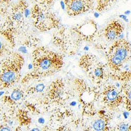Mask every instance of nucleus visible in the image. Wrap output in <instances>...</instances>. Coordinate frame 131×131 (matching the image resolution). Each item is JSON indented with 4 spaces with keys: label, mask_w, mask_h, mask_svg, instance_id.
I'll list each match as a JSON object with an SVG mask.
<instances>
[{
    "label": "nucleus",
    "mask_w": 131,
    "mask_h": 131,
    "mask_svg": "<svg viewBox=\"0 0 131 131\" xmlns=\"http://www.w3.org/2000/svg\"><path fill=\"white\" fill-rule=\"evenodd\" d=\"M103 100L104 104L109 108H114L118 107L124 101L123 96L113 85H108L103 92Z\"/></svg>",
    "instance_id": "obj_6"
},
{
    "label": "nucleus",
    "mask_w": 131,
    "mask_h": 131,
    "mask_svg": "<svg viewBox=\"0 0 131 131\" xmlns=\"http://www.w3.org/2000/svg\"><path fill=\"white\" fill-rule=\"evenodd\" d=\"M31 13L35 26L40 31H47L59 25V19L45 5H35Z\"/></svg>",
    "instance_id": "obj_4"
},
{
    "label": "nucleus",
    "mask_w": 131,
    "mask_h": 131,
    "mask_svg": "<svg viewBox=\"0 0 131 131\" xmlns=\"http://www.w3.org/2000/svg\"><path fill=\"white\" fill-rule=\"evenodd\" d=\"M24 63L23 57L13 51L0 61V90L8 89L19 81Z\"/></svg>",
    "instance_id": "obj_2"
},
{
    "label": "nucleus",
    "mask_w": 131,
    "mask_h": 131,
    "mask_svg": "<svg viewBox=\"0 0 131 131\" xmlns=\"http://www.w3.org/2000/svg\"><path fill=\"white\" fill-rule=\"evenodd\" d=\"M11 46L4 38L0 37V58H3L10 51Z\"/></svg>",
    "instance_id": "obj_10"
},
{
    "label": "nucleus",
    "mask_w": 131,
    "mask_h": 131,
    "mask_svg": "<svg viewBox=\"0 0 131 131\" xmlns=\"http://www.w3.org/2000/svg\"><path fill=\"white\" fill-rule=\"evenodd\" d=\"M32 57L34 71L22 79L21 82L23 83L35 77H45L55 73L63 64L61 56L43 47L34 50Z\"/></svg>",
    "instance_id": "obj_1"
},
{
    "label": "nucleus",
    "mask_w": 131,
    "mask_h": 131,
    "mask_svg": "<svg viewBox=\"0 0 131 131\" xmlns=\"http://www.w3.org/2000/svg\"><path fill=\"white\" fill-rule=\"evenodd\" d=\"M23 95L22 90L18 88H15L10 92L9 94L7 93L5 94L2 97L1 102L3 104L8 107H12L22 99Z\"/></svg>",
    "instance_id": "obj_8"
},
{
    "label": "nucleus",
    "mask_w": 131,
    "mask_h": 131,
    "mask_svg": "<svg viewBox=\"0 0 131 131\" xmlns=\"http://www.w3.org/2000/svg\"><path fill=\"white\" fill-rule=\"evenodd\" d=\"M104 66L101 63L96 64V66L91 68L92 71L91 74L93 76V78L96 80H102L104 78Z\"/></svg>",
    "instance_id": "obj_9"
},
{
    "label": "nucleus",
    "mask_w": 131,
    "mask_h": 131,
    "mask_svg": "<svg viewBox=\"0 0 131 131\" xmlns=\"http://www.w3.org/2000/svg\"><path fill=\"white\" fill-rule=\"evenodd\" d=\"M43 88H44V86L43 85V84H39L36 87V90L37 91L40 92L43 90Z\"/></svg>",
    "instance_id": "obj_16"
},
{
    "label": "nucleus",
    "mask_w": 131,
    "mask_h": 131,
    "mask_svg": "<svg viewBox=\"0 0 131 131\" xmlns=\"http://www.w3.org/2000/svg\"><path fill=\"white\" fill-rule=\"evenodd\" d=\"M124 97L127 110H130V87L129 84H126L123 86Z\"/></svg>",
    "instance_id": "obj_11"
},
{
    "label": "nucleus",
    "mask_w": 131,
    "mask_h": 131,
    "mask_svg": "<svg viewBox=\"0 0 131 131\" xmlns=\"http://www.w3.org/2000/svg\"><path fill=\"white\" fill-rule=\"evenodd\" d=\"M68 14L77 16L89 11L93 7L92 0H63Z\"/></svg>",
    "instance_id": "obj_5"
},
{
    "label": "nucleus",
    "mask_w": 131,
    "mask_h": 131,
    "mask_svg": "<svg viewBox=\"0 0 131 131\" xmlns=\"http://www.w3.org/2000/svg\"><path fill=\"white\" fill-rule=\"evenodd\" d=\"M105 122L102 119H97L93 124V128L96 130H103L105 127Z\"/></svg>",
    "instance_id": "obj_12"
},
{
    "label": "nucleus",
    "mask_w": 131,
    "mask_h": 131,
    "mask_svg": "<svg viewBox=\"0 0 131 131\" xmlns=\"http://www.w3.org/2000/svg\"><path fill=\"white\" fill-rule=\"evenodd\" d=\"M130 56V43L125 39L115 41L107 53L108 66L111 70L117 71L121 69Z\"/></svg>",
    "instance_id": "obj_3"
},
{
    "label": "nucleus",
    "mask_w": 131,
    "mask_h": 131,
    "mask_svg": "<svg viewBox=\"0 0 131 131\" xmlns=\"http://www.w3.org/2000/svg\"><path fill=\"white\" fill-rule=\"evenodd\" d=\"M36 1L41 4V5L45 6L51 4L54 1V0H36Z\"/></svg>",
    "instance_id": "obj_13"
},
{
    "label": "nucleus",
    "mask_w": 131,
    "mask_h": 131,
    "mask_svg": "<svg viewBox=\"0 0 131 131\" xmlns=\"http://www.w3.org/2000/svg\"><path fill=\"white\" fill-rule=\"evenodd\" d=\"M124 30L122 24L118 20H113L107 25L104 30V36L110 41L115 39Z\"/></svg>",
    "instance_id": "obj_7"
},
{
    "label": "nucleus",
    "mask_w": 131,
    "mask_h": 131,
    "mask_svg": "<svg viewBox=\"0 0 131 131\" xmlns=\"http://www.w3.org/2000/svg\"><path fill=\"white\" fill-rule=\"evenodd\" d=\"M117 130H128V125L126 124H119L117 128Z\"/></svg>",
    "instance_id": "obj_14"
},
{
    "label": "nucleus",
    "mask_w": 131,
    "mask_h": 131,
    "mask_svg": "<svg viewBox=\"0 0 131 131\" xmlns=\"http://www.w3.org/2000/svg\"><path fill=\"white\" fill-rule=\"evenodd\" d=\"M4 114V108H3V104L1 102H0V119H1V118Z\"/></svg>",
    "instance_id": "obj_15"
}]
</instances>
